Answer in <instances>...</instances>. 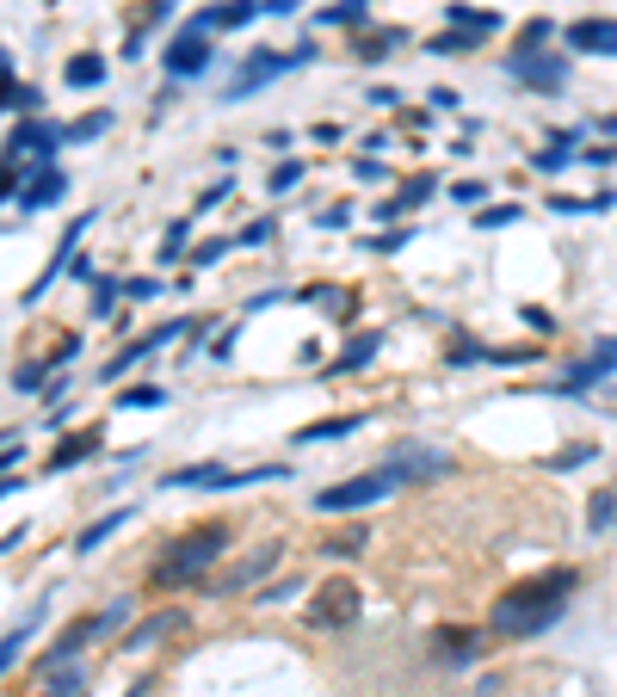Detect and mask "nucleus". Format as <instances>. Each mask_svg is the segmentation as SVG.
Returning a JSON list of instances; mask_svg holds the SVG:
<instances>
[{"label":"nucleus","mask_w":617,"mask_h":697,"mask_svg":"<svg viewBox=\"0 0 617 697\" xmlns=\"http://www.w3.org/2000/svg\"><path fill=\"white\" fill-rule=\"evenodd\" d=\"M62 186H68V179H62V167L38 161V173L25 179V192H19L13 204H25V210H44V204H56V198H62Z\"/></svg>","instance_id":"obj_12"},{"label":"nucleus","mask_w":617,"mask_h":697,"mask_svg":"<svg viewBox=\"0 0 617 697\" xmlns=\"http://www.w3.org/2000/svg\"><path fill=\"white\" fill-rule=\"evenodd\" d=\"M432 192H439V179H432V173H420V179H408V186L402 192H395V198H383L371 216H377V223H389V216H408V210H420Z\"/></svg>","instance_id":"obj_13"},{"label":"nucleus","mask_w":617,"mask_h":697,"mask_svg":"<svg viewBox=\"0 0 617 697\" xmlns=\"http://www.w3.org/2000/svg\"><path fill=\"white\" fill-rule=\"evenodd\" d=\"M62 81L68 87H99L105 81V56H68L62 62Z\"/></svg>","instance_id":"obj_19"},{"label":"nucleus","mask_w":617,"mask_h":697,"mask_svg":"<svg viewBox=\"0 0 617 697\" xmlns=\"http://www.w3.org/2000/svg\"><path fill=\"white\" fill-rule=\"evenodd\" d=\"M358 611H365V593H358L352 580H321V593L309 605V623L315 630H346V623H358Z\"/></svg>","instance_id":"obj_4"},{"label":"nucleus","mask_w":617,"mask_h":697,"mask_svg":"<svg viewBox=\"0 0 617 697\" xmlns=\"http://www.w3.org/2000/svg\"><path fill=\"white\" fill-rule=\"evenodd\" d=\"M124 297H161V278H124Z\"/></svg>","instance_id":"obj_47"},{"label":"nucleus","mask_w":617,"mask_h":697,"mask_svg":"<svg viewBox=\"0 0 617 697\" xmlns=\"http://www.w3.org/2000/svg\"><path fill=\"white\" fill-rule=\"evenodd\" d=\"M451 25H457V31H476V38H494V31H500L494 13H469L463 0H451Z\"/></svg>","instance_id":"obj_22"},{"label":"nucleus","mask_w":617,"mask_h":697,"mask_svg":"<svg viewBox=\"0 0 617 697\" xmlns=\"http://www.w3.org/2000/svg\"><path fill=\"white\" fill-rule=\"evenodd\" d=\"M118 297H124V278H99V284H93V315H112Z\"/></svg>","instance_id":"obj_28"},{"label":"nucleus","mask_w":617,"mask_h":697,"mask_svg":"<svg viewBox=\"0 0 617 697\" xmlns=\"http://www.w3.org/2000/svg\"><path fill=\"white\" fill-rule=\"evenodd\" d=\"M297 593H303V580H278V586L266 580V586H260V605H290Z\"/></svg>","instance_id":"obj_37"},{"label":"nucleus","mask_w":617,"mask_h":697,"mask_svg":"<svg viewBox=\"0 0 617 697\" xmlns=\"http://www.w3.org/2000/svg\"><path fill=\"white\" fill-rule=\"evenodd\" d=\"M568 50L617 56V19H574V25H568Z\"/></svg>","instance_id":"obj_11"},{"label":"nucleus","mask_w":617,"mask_h":697,"mask_svg":"<svg viewBox=\"0 0 617 697\" xmlns=\"http://www.w3.org/2000/svg\"><path fill=\"white\" fill-rule=\"evenodd\" d=\"M297 179H303V161H278V167H272V179H266V186H272V198H284L290 186H297Z\"/></svg>","instance_id":"obj_33"},{"label":"nucleus","mask_w":617,"mask_h":697,"mask_svg":"<svg viewBox=\"0 0 617 697\" xmlns=\"http://www.w3.org/2000/svg\"><path fill=\"white\" fill-rule=\"evenodd\" d=\"M371 105H383V112H389V105H402V93H395V87H371Z\"/></svg>","instance_id":"obj_52"},{"label":"nucleus","mask_w":617,"mask_h":697,"mask_svg":"<svg viewBox=\"0 0 617 697\" xmlns=\"http://www.w3.org/2000/svg\"><path fill=\"white\" fill-rule=\"evenodd\" d=\"M506 75L537 87V93H556V87H568V56H556V50H513L506 56Z\"/></svg>","instance_id":"obj_6"},{"label":"nucleus","mask_w":617,"mask_h":697,"mask_svg":"<svg viewBox=\"0 0 617 697\" xmlns=\"http://www.w3.org/2000/svg\"><path fill=\"white\" fill-rule=\"evenodd\" d=\"M278 556H284V543H260V549H247L235 568H223V574L210 580V593L223 599V593H247V586H260V580L278 568Z\"/></svg>","instance_id":"obj_7"},{"label":"nucleus","mask_w":617,"mask_h":697,"mask_svg":"<svg viewBox=\"0 0 617 697\" xmlns=\"http://www.w3.org/2000/svg\"><path fill=\"white\" fill-rule=\"evenodd\" d=\"M229 192H235V186H229V179H223V186H210V192H204V198H198V210H216V204H223V198H229Z\"/></svg>","instance_id":"obj_49"},{"label":"nucleus","mask_w":617,"mask_h":697,"mask_svg":"<svg viewBox=\"0 0 617 697\" xmlns=\"http://www.w3.org/2000/svg\"><path fill=\"white\" fill-rule=\"evenodd\" d=\"M235 241H241V247H260V241H272V216H253V223H247Z\"/></svg>","instance_id":"obj_44"},{"label":"nucleus","mask_w":617,"mask_h":697,"mask_svg":"<svg viewBox=\"0 0 617 697\" xmlns=\"http://www.w3.org/2000/svg\"><path fill=\"white\" fill-rule=\"evenodd\" d=\"M568 599H574V574H568V568L537 574V580L513 586V593H506V599L488 611V630L506 636V642H531V636H543V630H556V617L568 611Z\"/></svg>","instance_id":"obj_1"},{"label":"nucleus","mask_w":617,"mask_h":697,"mask_svg":"<svg viewBox=\"0 0 617 697\" xmlns=\"http://www.w3.org/2000/svg\"><path fill=\"white\" fill-rule=\"evenodd\" d=\"M124 617H130V599H112V605H105V611L93 617V636H112V630H118Z\"/></svg>","instance_id":"obj_35"},{"label":"nucleus","mask_w":617,"mask_h":697,"mask_svg":"<svg viewBox=\"0 0 617 697\" xmlns=\"http://www.w3.org/2000/svg\"><path fill=\"white\" fill-rule=\"evenodd\" d=\"M81 642H93V617L87 623H68V630H62V642L44 654V673H56V667H68V660H75L81 654Z\"/></svg>","instance_id":"obj_16"},{"label":"nucleus","mask_w":617,"mask_h":697,"mask_svg":"<svg viewBox=\"0 0 617 697\" xmlns=\"http://www.w3.org/2000/svg\"><path fill=\"white\" fill-rule=\"evenodd\" d=\"M365 247H371V253H402V247H408V229H383V235H371Z\"/></svg>","instance_id":"obj_42"},{"label":"nucleus","mask_w":617,"mask_h":697,"mask_svg":"<svg viewBox=\"0 0 617 697\" xmlns=\"http://www.w3.org/2000/svg\"><path fill=\"white\" fill-rule=\"evenodd\" d=\"M611 519H617V494H593V506H587V531H611Z\"/></svg>","instance_id":"obj_30"},{"label":"nucleus","mask_w":617,"mask_h":697,"mask_svg":"<svg viewBox=\"0 0 617 697\" xmlns=\"http://www.w3.org/2000/svg\"><path fill=\"white\" fill-rule=\"evenodd\" d=\"M142 358H149V340H142V346H124V352H118L112 364H105V383H118L124 371H136V364H142Z\"/></svg>","instance_id":"obj_29"},{"label":"nucleus","mask_w":617,"mask_h":697,"mask_svg":"<svg viewBox=\"0 0 617 697\" xmlns=\"http://www.w3.org/2000/svg\"><path fill=\"white\" fill-rule=\"evenodd\" d=\"M155 253H161V266H173V260H186V223H173V229L161 235V247H155Z\"/></svg>","instance_id":"obj_32"},{"label":"nucleus","mask_w":617,"mask_h":697,"mask_svg":"<svg viewBox=\"0 0 617 697\" xmlns=\"http://www.w3.org/2000/svg\"><path fill=\"white\" fill-rule=\"evenodd\" d=\"M605 371H611V364H605L599 352H593V358H580V364H574V371L562 377V389H556V395H580V389H593V383H599Z\"/></svg>","instance_id":"obj_20"},{"label":"nucleus","mask_w":617,"mask_h":697,"mask_svg":"<svg viewBox=\"0 0 617 697\" xmlns=\"http://www.w3.org/2000/svg\"><path fill=\"white\" fill-rule=\"evenodd\" d=\"M112 130V112H93V118H81L75 130H68V142H93V136H105Z\"/></svg>","instance_id":"obj_36"},{"label":"nucleus","mask_w":617,"mask_h":697,"mask_svg":"<svg viewBox=\"0 0 617 697\" xmlns=\"http://www.w3.org/2000/svg\"><path fill=\"white\" fill-rule=\"evenodd\" d=\"M599 358H605V364H611V371H617V340H605V346H599Z\"/></svg>","instance_id":"obj_54"},{"label":"nucleus","mask_w":617,"mask_h":697,"mask_svg":"<svg viewBox=\"0 0 617 697\" xmlns=\"http://www.w3.org/2000/svg\"><path fill=\"white\" fill-rule=\"evenodd\" d=\"M358 426H365V414H340V420H321V426H303L297 445H321V438H352Z\"/></svg>","instance_id":"obj_18"},{"label":"nucleus","mask_w":617,"mask_h":697,"mask_svg":"<svg viewBox=\"0 0 617 697\" xmlns=\"http://www.w3.org/2000/svg\"><path fill=\"white\" fill-rule=\"evenodd\" d=\"M229 247H241V241H223V235H216V241H198V247H192V266H216Z\"/></svg>","instance_id":"obj_38"},{"label":"nucleus","mask_w":617,"mask_h":697,"mask_svg":"<svg viewBox=\"0 0 617 697\" xmlns=\"http://www.w3.org/2000/svg\"><path fill=\"white\" fill-rule=\"evenodd\" d=\"M266 13H272V19H284V13H297V0H266Z\"/></svg>","instance_id":"obj_53"},{"label":"nucleus","mask_w":617,"mask_h":697,"mask_svg":"<svg viewBox=\"0 0 617 697\" xmlns=\"http://www.w3.org/2000/svg\"><path fill=\"white\" fill-rule=\"evenodd\" d=\"M476 223H482V229H506V223H519V204H500V210H482V216H476Z\"/></svg>","instance_id":"obj_46"},{"label":"nucleus","mask_w":617,"mask_h":697,"mask_svg":"<svg viewBox=\"0 0 617 697\" xmlns=\"http://www.w3.org/2000/svg\"><path fill=\"white\" fill-rule=\"evenodd\" d=\"M377 346H383V334H352V340H346V352L328 364V371H334V377H346V371H365V364L377 358Z\"/></svg>","instance_id":"obj_15"},{"label":"nucleus","mask_w":617,"mask_h":697,"mask_svg":"<svg viewBox=\"0 0 617 697\" xmlns=\"http://www.w3.org/2000/svg\"><path fill=\"white\" fill-rule=\"evenodd\" d=\"M451 198H457V204H482V198H488V186H482V179H463Z\"/></svg>","instance_id":"obj_48"},{"label":"nucleus","mask_w":617,"mask_h":697,"mask_svg":"<svg viewBox=\"0 0 617 697\" xmlns=\"http://www.w3.org/2000/svg\"><path fill=\"white\" fill-rule=\"evenodd\" d=\"M445 358H451V364H488V346H482V340H457Z\"/></svg>","instance_id":"obj_40"},{"label":"nucleus","mask_w":617,"mask_h":697,"mask_svg":"<svg viewBox=\"0 0 617 697\" xmlns=\"http://www.w3.org/2000/svg\"><path fill=\"white\" fill-rule=\"evenodd\" d=\"M395 488H402V475H395L389 463H377V469H365V475H346V482L321 488V494H315V512H365L371 500H383V494H395Z\"/></svg>","instance_id":"obj_3"},{"label":"nucleus","mask_w":617,"mask_h":697,"mask_svg":"<svg viewBox=\"0 0 617 697\" xmlns=\"http://www.w3.org/2000/svg\"><path fill=\"white\" fill-rule=\"evenodd\" d=\"M383 463L402 475V488H408V482H439V475L451 469V457H445V451H426V445H402V451H389Z\"/></svg>","instance_id":"obj_10"},{"label":"nucleus","mask_w":617,"mask_h":697,"mask_svg":"<svg viewBox=\"0 0 617 697\" xmlns=\"http://www.w3.org/2000/svg\"><path fill=\"white\" fill-rule=\"evenodd\" d=\"M210 62H216L210 31H179V38L167 44V81H198Z\"/></svg>","instance_id":"obj_8"},{"label":"nucleus","mask_w":617,"mask_h":697,"mask_svg":"<svg viewBox=\"0 0 617 697\" xmlns=\"http://www.w3.org/2000/svg\"><path fill=\"white\" fill-rule=\"evenodd\" d=\"M309 56H315L309 44H297V50H290V56H247V62H241V75H235V81L223 87V105H241V99H247L253 87H266V81H278V75H284V68H297V62H309Z\"/></svg>","instance_id":"obj_5"},{"label":"nucleus","mask_w":617,"mask_h":697,"mask_svg":"<svg viewBox=\"0 0 617 697\" xmlns=\"http://www.w3.org/2000/svg\"><path fill=\"white\" fill-rule=\"evenodd\" d=\"M395 44H402V31H371V38L358 44V56H365V62H383V56H395Z\"/></svg>","instance_id":"obj_27"},{"label":"nucleus","mask_w":617,"mask_h":697,"mask_svg":"<svg viewBox=\"0 0 617 697\" xmlns=\"http://www.w3.org/2000/svg\"><path fill=\"white\" fill-rule=\"evenodd\" d=\"M223 549H229V531L223 525H198L192 537H179L167 556L155 562V586H186V580H204L210 562H223Z\"/></svg>","instance_id":"obj_2"},{"label":"nucleus","mask_w":617,"mask_h":697,"mask_svg":"<svg viewBox=\"0 0 617 697\" xmlns=\"http://www.w3.org/2000/svg\"><path fill=\"white\" fill-rule=\"evenodd\" d=\"M352 173L365 179V186H383V179H389V167H383V161H371V155H358V161H352Z\"/></svg>","instance_id":"obj_45"},{"label":"nucleus","mask_w":617,"mask_h":697,"mask_svg":"<svg viewBox=\"0 0 617 697\" xmlns=\"http://www.w3.org/2000/svg\"><path fill=\"white\" fill-rule=\"evenodd\" d=\"M68 278H81V284H99V278H93V260H81V253L68 260Z\"/></svg>","instance_id":"obj_50"},{"label":"nucleus","mask_w":617,"mask_h":697,"mask_svg":"<svg viewBox=\"0 0 617 697\" xmlns=\"http://www.w3.org/2000/svg\"><path fill=\"white\" fill-rule=\"evenodd\" d=\"M124 519H130V506H124V512H105V519H93V525L75 537V549H81V556H87V549H99V543L112 537V531H124Z\"/></svg>","instance_id":"obj_21"},{"label":"nucleus","mask_w":617,"mask_h":697,"mask_svg":"<svg viewBox=\"0 0 617 697\" xmlns=\"http://www.w3.org/2000/svg\"><path fill=\"white\" fill-rule=\"evenodd\" d=\"M476 44V31H445V38H426V56H463Z\"/></svg>","instance_id":"obj_26"},{"label":"nucleus","mask_w":617,"mask_h":697,"mask_svg":"<svg viewBox=\"0 0 617 697\" xmlns=\"http://www.w3.org/2000/svg\"><path fill=\"white\" fill-rule=\"evenodd\" d=\"M38 105H44V93H38V87H19V81L7 87V112H13V118H25V112H38Z\"/></svg>","instance_id":"obj_31"},{"label":"nucleus","mask_w":617,"mask_h":697,"mask_svg":"<svg viewBox=\"0 0 617 697\" xmlns=\"http://www.w3.org/2000/svg\"><path fill=\"white\" fill-rule=\"evenodd\" d=\"M87 457H93V438H68V451H56L50 469H75V463H87Z\"/></svg>","instance_id":"obj_34"},{"label":"nucleus","mask_w":617,"mask_h":697,"mask_svg":"<svg viewBox=\"0 0 617 697\" xmlns=\"http://www.w3.org/2000/svg\"><path fill=\"white\" fill-rule=\"evenodd\" d=\"M445 660V667H469V660H482V642L469 636V630H439V648H432Z\"/></svg>","instance_id":"obj_14"},{"label":"nucleus","mask_w":617,"mask_h":697,"mask_svg":"<svg viewBox=\"0 0 617 697\" xmlns=\"http://www.w3.org/2000/svg\"><path fill=\"white\" fill-rule=\"evenodd\" d=\"M31 630H38V611H31V617L19 623V630H7V642H0V667H19V654H25Z\"/></svg>","instance_id":"obj_24"},{"label":"nucleus","mask_w":617,"mask_h":697,"mask_svg":"<svg viewBox=\"0 0 617 697\" xmlns=\"http://www.w3.org/2000/svg\"><path fill=\"white\" fill-rule=\"evenodd\" d=\"M179 623H186L179 611H155L149 623H136V630H130V642H124V648H155L161 636H173V630H179Z\"/></svg>","instance_id":"obj_17"},{"label":"nucleus","mask_w":617,"mask_h":697,"mask_svg":"<svg viewBox=\"0 0 617 697\" xmlns=\"http://www.w3.org/2000/svg\"><path fill=\"white\" fill-rule=\"evenodd\" d=\"M44 371H50V364H19V371H13V389H19V395H31V389L44 383Z\"/></svg>","instance_id":"obj_43"},{"label":"nucleus","mask_w":617,"mask_h":697,"mask_svg":"<svg viewBox=\"0 0 617 697\" xmlns=\"http://www.w3.org/2000/svg\"><path fill=\"white\" fill-rule=\"evenodd\" d=\"M365 543H371V537H365V531H358V525H352V531H340V537H328V556H358V549H365Z\"/></svg>","instance_id":"obj_39"},{"label":"nucleus","mask_w":617,"mask_h":697,"mask_svg":"<svg viewBox=\"0 0 617 697\" xmlns=\"http://www.w3.org/2000/svg\"><path fill=\"white\" fill-rule=\"evenodd\" d=\"M161 401H167V389H161V383H136V389H124V395H118V408H161Z\"/></svg>","instance_id":"obj_25"},{"label":"nucleus","mask_w":617,"mask_h":697,"mask_svg":"<svg viewBox=\"0 0 617 697\" xmlns=\"http://www.w3.org/2000/svg\"><path fill=\"white\" fill-rule=\"evenodd\" d=\"M38 697H87V685H81V673H62V679H50Z\"/></svg>","instance_id":"obj_41"},{"label":"nucleus","mask_w":617,"mask_h":697,"mask_svg":"<svg viewBox=\"0 0 617 697\" xmlns=\"http://www.w3.org/2000/svg\"><path fill=\"white\" fill-rule=\"evenodd\" d=\"M321 223H328V229H346V223H352V210H346V204H334V210H321Z\"/></svg>","instance_id":"obj_51"},{"label":"nucleus","mask_w":617,"mask_h":697,"mask_svg":"<svg viewBox=\"0 0 617 697\" xmlns=\"http://www.w3.org/2000/svg\"><path fill=\"white\" fill-rule=\"evenodd\" d=\"M568 161H574V136H556L550 149H537V155H531V167H537V173H562Z\"/></svg>","instance_id":"obj_23"},{"label":"nucleus","mask_w":617,"mask_h":697,"mask_svg":"<svg viewBox=\"0 0 617 697\" xmlns=\"http://www.w3.org/2000/svg\"><path fill=\"white\" fill-rule=\"evenodd\" d=\"M62 142H68V136H62L56 124L25 118V124H13V136H7V161H25V155H31V161H50Z\"/></svg>","instance_id":"obj_9"}]
</instances>
